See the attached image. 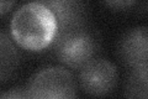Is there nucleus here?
<instances>
[{
    "label": "nucleus",
    "instance_id": "obj_1",
    "mask_svg": "<svg viewBox=\"0 0 148 99\" xmlns=\"http://www.w3.org/2000/svg\"><path fill=\"white\" fill-rule=\"evenodd\" d=\"M57 30L53 12L40 1L27 3L17 9L10 25L12 40L31 52H40L52 45Z\"/></svg>",
    "mask_w": 148,
    "mask_h": 99
},
{
    "label": "nucleus",
    "instance_id": "obj_3",
    "mask_svg": "<svg viewBox=\"0 0 148 99\" xmlns=\"http://www.w3.org/2000/svg\"><path fill=\"white\" fill-rule=\"evenodd\" d=\"M27 98L67 99L77 97V86L72 73L63 67H48L38 71L26 86Z\"/></svg>",
    "mask_w": 148,
    "mask_h": 99
},
{
    "label": "nucleus",
    "instance_id": "obj_5",
    "mask_svg": "<svg viewBox=\"0 0 148 99\" xmlns=\"http://www.w3.org/2000/svg\"><path fill=\"white\" fill-rule=\"evenodd\" d=\"M119 56L131 68L148 64V26H138L125 32L119 42Z\"/></svg>",
    "mask_w": 148,
    "mask_h": 99
},
{
    "label": "nucleus",
    "instance_id": "obj_4",
    "mask_svg": "<svg viewBox=\"0 0 148 99\" xmlns=\"http://www.w3.org/2000/svg\"><path fill=\"white\" fill-rule=\"evenodd\" d=\"M117 69L114 63L104 58H96L88 62L80 69V87L86 94L103 97L111 93L117 83Z\"/></svg>",
    "mask_w": 148,
    "mask_h": 99
},
{
    "label": "nucleus",
    "instance_id": "obj_7",
    "mask_svg": "<svg viewBox=\"0 0 148 99\" xmlns=\"http://www.w3.org/2000/svg\"><path fill=\"white\" fill-rule=\"evenodd\" d=\"M20 56L16 47L6 36L5 32L0 35V79L6 82V79L12 74L18 64Z\"/></svg>",
    "mask_w": 148,
    "mask_h": 99
},
{
    "label": "nucleus",
    "instance_id": "obj_2",
    "mask_svg": "<svg viewBox=\"0 0 148 99\" xmlns=\"http://www.w3.org/2000/svg\"><path fill=\"white\" fill-rule=\"evenodd\" d=\"M53 47L59 62L73 69H82L95 53V41L84 24L58 29Z\"/></svg>",
    "mask_w": 148,
    "mask_h": 99
},
{
    "label": "nucleus",
    "instance_id": "obj_11",
    "mask_svg": "<svg viewBox=\"0 0 148 99\" xmlns=\"http://www.w3.org/2000/svg\"><path fill=\"white\" fill-rule=\"evenodd\" d=\"M16 3V0H1V8H0V12L4 16L5 14L10 11V9L14 6V4Z\"/></svg>",
    "mask_w": 148,
    "mask_h": 99
},
{
    "label": "nucleus",
    "instance_id": "obj_8",
    "mask_svg": "<svg viewBox=\"0 0 148 99\" xmlns=\"http://www.w3.org/2000/svg\"><path fill=\"white\" fill-rule=\"evenodd\" d=\"M125 96L128 98H148V64L132 68L125 86Z\"/></svg>",
    "mask_w": 148,
    "mask_h": 99
},
{
    "label": "nucleus",
    "instance_id": "obj_6",
    "mask_svg": "<svg viewBox=\"0 0 148 99\" xmlns=\"http://www.w3.org/2000/svg\"><path fill=\"white\" fill-rule=\"evenodd\" d=\"M46 5L57 20L58 29L84 24V6L82 0H37Z\"/></svg>",
    "mask_w": 148,
    "mask_h": 99
},
{
    "label": "nucleus",
    "instance_id": "obj_10",
    "mask_svg": "<svg viewBox=\"0 0 148 99\" xmlns=\"http://www.w3.org/2000/svg\"><path fill=\"white\" fill-rule=\"evenodd\" d=\"M1 98H27V93L25 88H14L6 93H3Z\"/></svg>",
    "mask_w": 148,
    "mask_h": 99
},
{
    "label": "nucleus",
    "instance_id": "obj_9",
    "mask_svg": "<svg viewBox=\"0 0 148 99\" xmlns=\"http://www.w3.org/2000/svg\"><path fill=\"white\" fill-rule=\"evenodd\" d=\"M103 1L106 6L112 9V10L123 11L127 9H131L137 3V0H103Z\"/></svg>",
    "mask_w": 148,
    "mask_h": 99
}]
</instances>
